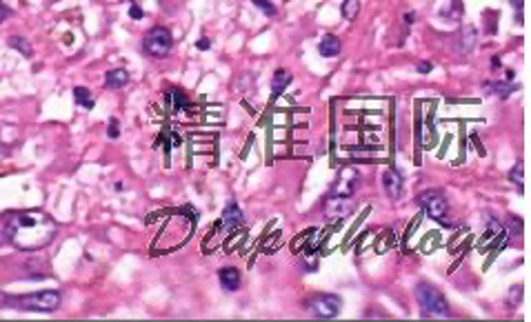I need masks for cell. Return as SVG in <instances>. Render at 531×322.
Returning <instances> with one entry per match:
<instances>
[{"label":"cell","mask_w":531,"mask_h":322,"mask_svg":"<svg viewBox=\"0 0 531 322\" xmlns=\"http://www.w3.org/2000/svg\"><path fill=\"white\" fill-rule=\"evenodd\" d=\"M7 16H9V9H7L3 3H0V22H5V20H7Z\"/></svg>","instance_id":"25"},{"label":"cell","mask_w":531,"mask_h":322,"mask_svg":"<svg viewBox=\"0 0 531 322\" xmlns=\"http://www.w3.org/2000/svg\"><path fill=\"white\" fill-rule=\"evenodd\" d=\"M118 134H121V131H118V120L111 118V122H109V136H111V138H118Z\"/></svg>","instance_id":"24"},{"label":"cell","mask_w":531,"mask_h":322,"mask_svg":"<svg viewBox=\"0 0 531 322\" xmlns=\"http://www.w3.org/2000/svg\"><path fill=\"white\" fill-rule=\"evenodd\" d=\"M416 303L422 309V316H436V318H447L449 316V305L447 298L436 289L429 282H420L416 287Z\"/></svg>","instance_id":"3"},{"label":"cell","mask_w":531,"mask_h":322,"mask_svg":"<svg viewBox=\"0 0 531 322\" xmlns=\"http://www.w3.org/2000/svg\"><path fill=\"white\" fill-rule=\"evenodd\" d=\"M9 45H11V47H14V49H20L25 56H29V54H31L29 45L25 42V38H20V36H11V38H9Z\"/></svg>","instance_id":"20"},{"label":"cell","mask_w":531,"mask_h":322,"mask_svg":"<svg viewBox=\"0 0 531 322\" xmlns=\"http://www.w3.org/2000/svg\"><path fill=\"white\" fill-rule=\"evenodd\" d=\"M171 45H174V38L167 27H153L147 31L143 47L151 58H164V56L171 51Z\"/></svg>","instance_id":"5"},{"label":"cell","mask_w":531,"mask_h":322,"mask_svg":"<svg viewBox=\"0 0 531 322\" xmlns=\"http://www.w3.org/2000/svg\"><path fill=\"white\" fill-rule=\"evenodd\" d=\"M58 225L45 211L27 209L7 218V238L20 251L43 249L56 238Z\"/></svg>","instance_id":"1"},{"label":"cell","mask_w":531,"mask_h":322,"mask_svg":"<svg viewBox=\"0 0 531 322\" xmlns=\"http://www.w3.org/2000/svg\"><path fill=\"white\" fill-rule=\"evenodd\" d=\"M129 83V72L127 69H114L107 76H105V85L109 89H121Z\"/></svg>","instance_id":"15"},{"label":"cell","mask_w":531,"mask_h":322,"mask_svg":"<svg viewBox=\"0 0 531 322\" xmlns=\"http://www.w3.org/2000/svg\"><path fill=\"white\" fill-rule=\"evenodd\" d=\"M318 51H321V56H325V58H336L340 54V40L334 36V33H327V36L321 40V45H318Z\"/></svg>","instance_id":"13"},{"label":"cell","mask_w":531,"mask_h":322,"mask_svg":"<svg viewBox=\"0 0 531 322\" xmlns=\"http://www.w3.org/2000/svg\"><path fill=\"white\" fill-rule=\"evenodd\" d=\"M358 11H360V0H345V3H342V16L347 20L356 18Z\"/></svg>","instance_id":"17"},{"label":"cell","mask_w":531,"mask_h":322,"mask_svg":"<svg viewBox=\"0 0 531 322\" xmlns=\"http://www.w3.org/2000/svg\"><path fill=\"white\" fill-rule=\"evenodd\" d=\"M523 171H525L523 163H518V165L509 171V180L514 182V185H518V189H523Z\"/></svg>","instance_id":"19"},{"label":"cell","mask_w":531,"mask_h":322,"mask_svg":"<svg viewBox=\"0 0 531 322\" xmlns=\"http://www.w3.org/2000/svg\"><path fill=\"white\" fill-rule=\"evenodd\" d=\"M74 98H76V102L80 107H85V109H93V98H91V94H89V89H85V87H76L74 89Z\"/></svg>","instance_id":"16"},{"label":"cell","mask_w":531,"mask_h":322,"mask_svg":"<svg viewBox=\"0 0 531 322\" xmlns=\"http://www.w3.org/2000/svg\"><path fill=\"white\" fill-rule=\"evenodd\" d=\"M249 3H254L258 9L263 11V14H267V16H276L278 11H276V7L271 5V0H249Z\"/></svg>","instance_id":"18"},{"label":"cell","mask_w":531,"mask_h":322,"mask_svg":"<svg viewBox=\"0 0 531 322\" xmlns=\"http://www.w3.org/2000/svg\"><path fill=\"white\" fill-rule=\"evenodd\" d=\"M291 74L287 72V69H278V72L274 74V78H271V91H274V96H280L282 91H285L291 83Z\"/></svg>","instance_id":"14"},{"label":"cell","mask_w":531,"mask_h":322,"mask_svg":"<svg viewBox=\"0 0 531 322\" xmlns=\"http://www.w3.org/2000/svg\"><path fill=\"white\" fill-rule=\"evenodd\" d=\"M340 307H342V300L338 296L323 293V296H316L309 303V312L316 318H334L340 314Z\"/></svg>","instance_id":"7"},{"label":"cell","mask_w":531,"mask_h":322,"mask_svg":"<svg viewBox=\"0 0 531 322\" xmlns=\"http://www.w3.org/2000/svg\"><path fill=\"white\" fill-rule=\"evenodd\" d=\"M198 49H209V40H207V38L200 40V42H198Z\"/></svg>","instance_id":"27"},{"label":"cell","mask_w":531,"mask_h":322,"mask_svg":"<svg viewBox=\"0 0 531 322\" xmlns=\"http://www.w3.org/2000/svg\"><path fill=\"white\" fill-rule=\"evenodd\" d=\"M431 69H433L431 63H418V74H429Z\"/></svg>","instance_id":"23"},{"label":"cell","mask_w":531,"mask_h":322,"mask_svg":"<svg viewBox=\"0 0 531 322\" xmlns=\"http://www.w3.org/2000/svg\"><path fill=\"white\" fill-rule=\"evenodd\" d=\"M7 303L5 307L22 309V312H56L61 307V293L58 291H38L27 293L18 298H3Z\"/></svg>","instance_id":"2"},{"label":"cell","mask_w":531,"mask_h":322,"mask_svg":"<svg viewBox=\"0 0 531 322\" xmlns=\"http://www.w3.org/2000/svg\"><path fill=\"white\" fill-rule=\"evenodd\" d=\"M325 211L329 218H347L353 211V198H342V195H329L325 202Z\"/></svg>","instance_id":"9"},{"label":"cell","mask_w":531,"mask_h":322,"mask_svg":"<svg viewBox=\"0 0 531 322\" xmlns=\"http://www.w3.org/2000/svg\"><path fill=\"white\" fill-rule=\"evenodd\" d=\"M474 47H476V29L471 25H467V27L460 29L458 36H456V51L458 54H469Z\"/></svg>","instance_id":"10"},{"label":"cell","mask_w":531,"mask_h":322,"mask_svg":"<svg viewBox=\"0 0 531 322\" xmlns=\"http://www.w3.org/2000/svg\"><path fill=\"white\" fill-rule=\"evenodd\" d=\"M487 87H493L495 89L493 94H500L502 98H507V96L511 94V91H516V87L511 83H495V85H487Z\"/></svg>","instance_id":"21"},{"label":"cell","mask_w":531,"mask_h":322,"mask_svg":"<svg viewBox=\"0 0 531 322\" xmlns=\"http://www.w3.org/2000/svg\"><path fill=\"white\" fill-rule=\"evenodd\" d=\"M129 16H132V18H143L145 14H143V9H140L138 5H132V9H129Z\"/></svg>","instance_id":"22"},{"label":"cell","mask_w":531,"mask_h":322,"mask_svg":"<svg viewBox=\"0 0 531 322\" xmlns=\"http://www.w3.org/2000/svg\"><path fill=\"white\" fill-rule=\"evenodd\" d=\"M243 223H245V218H243L240 207L236 202H229L225 207V211H222V227H225V232H233V229L240 227Z\"/></svg>","instance_id":"11"},{"label":"cell","mask_w":531,"mask_h":322,"mask_svg":"<svg viewBox=\"0 0 531 322\" xmlns=\"http://www.w3.org/2000/svg\"><path fill=\"white\" fill-rule=\"evenodd\" d=\"M360 185V174L353 167H345L338 174L334 187H332V193L329 195H342V198H353L356 195V189Z\"/></svg>","instance_id":"6"},{"label":"cell","mask_w":531,"mask_h":322,"mask_svg":"<svg viewBox=\"0 0 531 322\" xmlns=\"http://www.w3.org/2000/svg\"><path fill=\"white\" fill-rule=\"evenodd\" d=\"M218 280H220V287L225 291H238L240 289V273H238V269H233V267H222L218 271Z\"/></svg>","instance_id":"12"},{"label":"cell","mask_w":531,"mask_h":322,"mask_svg":"<svg viewBox=\"0 0 531 322\" xmlns=\"http://www.w3.org/2000/svg\"><path fill=\"white\" fill-rule=\"evenodd\" d=\"M511 5L518 7V9H523V0H511Z\"/></svg>","instance_id":"28"},{"label":"cell","mask_w":531,"mask_h":322,"mask_svg":"<svg viewBox=\"0 0 531 322\" xmlns=\"http://www.w3.org/2000/svg\"><path fill=\"white\" fill-rule=\"evenodd\" d=\"M416 202L420 204V209L427 214L431 220L447 225V216H449V200L440 189H427L422 191Z\"/></svg>","instance_id":"4"},{"label":"cell","mask_w":531,"mask_h":322,"mask_svg":"<svg viewBox=\"0 0 531 322\" xmlns=\"http://www.w3.org/2000/svg\"><path fill=\"white\" fill-rule=\"evenodd\" d=\"M383 187H385V193L389 195L392 200H400L405 193V180H403V174H400L398 169H385L383 174Z\"/></svg>","instance_id":"8"},{"label":"cell","mask_w":531,"mask_h":322,"mask_svg":"<svg viewBox=\"0 0 531 322\" xmlns=\"http://www.w3.org/2000/svg\"><path fill=\"white\" fill-rule=\"evenodd\" d=\"M414 18H416L414 11H409V14H405V22H407V25H414Z\"/></svg>","instance_id":"26"}]
</instances>
